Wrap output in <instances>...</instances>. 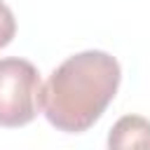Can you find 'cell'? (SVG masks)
<instances>
[{
	"mask_svg": "<svg viewBox=\"0 0 150 150\" xmlns=\"http://www.w3.org/2000/svg\"><path fill=\"white\" fill-rule=\"evenodd\" d=\"M120 82L122 68L108 52L73 54L42 84V112L59 131L82 134L101 120Z\"/></svg>",
	"mask_w": 150,
	"mask_h": 150,
	"instance_id": "6da1fadb",
	"label": "cell"
},
{
	"mask_svg": "<svg viewBox=\"0 0 150 150\" xmlns=\"http://www.w3.org/2000/svg\"><path fill=\"white\" fill-rule=\"evenodd\" d=\"M42 110V80L26 59H0V127L30 124Z\"/></svg>",
	"mask_w": 150,
	"mask_h": 150,
	"instance_id": "7a4b0ae2",
	"label": "cell"
},
{
	"mask_svg": "<svg viewBox=\"0 0 150 150\" xmlns=\"http://www.w3.org/2000/svg\"><path fill=\"white\" fill-rule=\"evenodd\" d=\"M108 148H150V120L141 115L120 117L108 134Z\"/></svg>",
	"mask_w": 150,
	"mask_h": 150,
	"instance_id": "3957f363",
	"label": "cell"
},
{
	"mask_svg": "<svg viewBox=\"0 0 150 150\" xmlns=\"http://www.w3.org/2000/svg\"><path fill=\"white\" fill-rule=\"evenodd\" d=\"M14 35H16V19H14L12 9L0 0V49L7 47Z\"/></svg>",
	"mask_w": 150,
	"mask_h": 150,
	"instance_id": "277c9868",
	"label": "cell"
}]
</instances>
